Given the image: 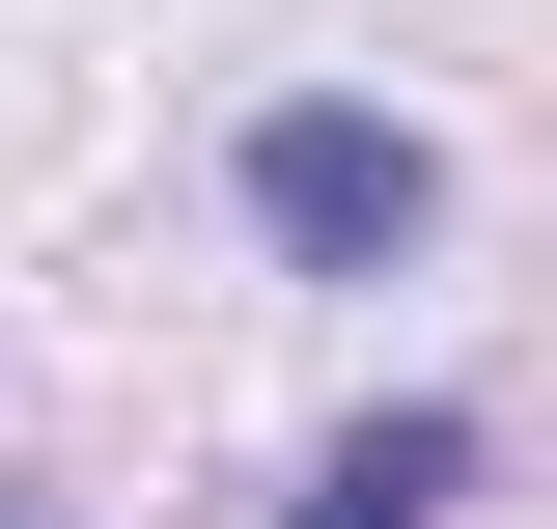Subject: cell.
<instances>
[{
	"label": "cell",
	"mask_w": 557,
	"mask_h": 529,
	"mask_svg": "<svg viewBox=\"0 0 557 529\" xmlns=\"http://www.w3.org/2000/svg\"><path fill=\"white\" fill-rule=\"evenodd\" d=\"M446 502H474V418L391 391V418H335V446H307V502H278V529H446Z\"/></svg>",
	"instance_id": "obj_2"
},
{
	"label": "cell",
	"mask_w": 557,
	"mask_h": 529,
	"mask_svg": "<svg viewBox=\"0 0 557 529\" xmlns=\"http://www.w3.org/2000/svg\"><path fill=\"white\" fill-rule=\"evenodd\" d=\"M0 529H57V502H0Z\"/></svg>",
	"instance_id": "obj_3"
},
{
	"label": "cell",
	"mask_w": 557,
	"mask_h": 529,
	"mask_svg": "<svg viewBox=\"0 0 557 529\" xmlns=\"http://www.w3.org/2000/svg\"><path fill=\"white\" fill-rule=\"evenodd\" d=\"M418 223H446V139H418V112H335V84L251 112V251L278 279H391Z\"/></svg>",
	"instance_id": "obj_1"
}]
</instances>
